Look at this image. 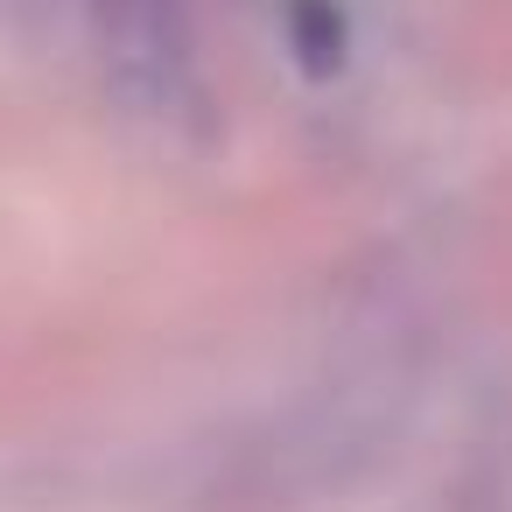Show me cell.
I'll list each match as a JSON object with an SVG mask.
<instances>
[{"instance_id":"6da1fadb","label":"cell","mask_w":512,"mask_h":512,"mask_svg":"<svg viewBox=\"0 0 512 512\" xmlns=\"http://www.w3.org/2000/svg\"><path fill=\"white\" fill-rule=\"evenodd\" d=\"M92 57L106 71V92L148 120L183 127L204 113V64H197V22L190 0H85Z\"/></svg>"},{"instance_id":"7a4b0ae2","label":"cell","mask_w":512,"mask_h":512,"mask_svg":"<svg viewBox=\"0 0 512 512\" xmlns=\"http://www.w3.org/2000/svg\"><path fill=\"white\" fill-rule=\"evenodd\" d=\"M288 43H295L302 71H316V78L344 71V57H351V15H344V0H288Z\"/></svg>"}]
</instances>
